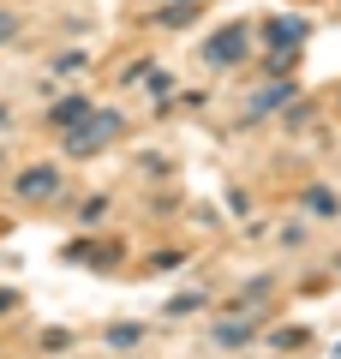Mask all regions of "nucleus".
I'll use <instances>...</instances> for the list:
<instances>
[{
    "mask_svg": "<svg viewBox=\"0 0 341 359\" xmlns=\"http://www.w3.org/2000/svg\"><path fill=\"white\" fill-rule=\"evenodd\" d=\"M84 114H90V96H66V102L48 108V126L54 132H72V126H84Z\"/></svg>",
    "mask_w": 341,
    "mask_h": 359,
    "instance_id": "423d86ee",
    "label": "nucleus"
},
{
    "mask_svg": "<svg viewBox=\"0 0 341 359\" xmlns=\"http://www.w3.org/2000/svg\"><path fill=\"white\" fill-rule=\"evenodd\" d=\"M78 216H84V222H90V228H96V222H102V216H108V198H84V210H78Z\"/></svg>",
    "mask_w": 341,
    "mask_h": 359,
    "instance_id": "9b49d317",
    "label": "nucleus"
},
{
    "mask_svg": "<svg viewBox=\"0 0 341 359\" xmlns=\"http://www.w3.org/2000/svg\"><path fill=\"white\" fill-rule=\"evenodd\" d=\"M198 306H203L198 287H192V294H174V299H168V318H180V311H198Z\"/></svg>",
    "mask_w": 341,
    "mask_h": 359,
    "instance_id": "9d476101",
    "label": "nucleus"
},
{
    "mask_svg": "<svg viewBox=\"0 0 341 359\" xmlns=\"http://www.w3.org/2000/svg\"><path fill=\"white\" fill-rule=\"evenodd\" d=\"M180 264H186L180 252H156V257H150V269H180Z\"/></svg>",
    "mask_w": 341,
    "mask_h": 359,
    "instance_id": "f8f14e48",
    "label": "nucleus"
},
{
    "mask_svg": "<svg viewBox=\"0 0 341 359\" xmlns=\"http://www.w3.org/2000/svg\"><path fill=\"white\" fill-rule=\"evenodd\" d=\"M300 96V84H281V78H269L264 90L252 96V108H246V120H258V114H269V108H281V102H293Z\"/></svg>",
    "mask_w": 341,
    "mask_h": 359,
    "instance_id": "39448f33",
    "label": "nucleus"
},
{
    "mask_svg": "<svg viewBox=\"0 0 341 359\" xmlns=\"http://www.w3.org/2000/svg\"><path fill=\"white\" fill-rule=\"evenodd\" d=\"M120 126H126V120L114 114V108H102V114L90 108V114H84V126H72V132H66V156H90V150H102V144H108Z\"/></svg>",
    "mask_w": 341,
    "mask_h": 359,
    "instance_id": "f257e3e1",
    "label": "nucleus"
},
{
    "mask_svg": "<svg viewBox=\"0 0 341 359\" xmlns=\"http://www.w3.org/2000/svg\"><path fill=\"white\" fill-rule=\"evenodd\" d=\"M60 168H25V174L13 180V192L25 198V204H42V198H60Z\"/></svg>",
    "mask_w": 341,
    "mask_h": 359,
    "instance_id": "7ed1b4c3",
    "label": "nucleus"
},
{
    "mask_svg": "<svg viewBox=\"0 0 341 359\" xmlns=\"http://www.w3.org/2000/svg\"><path fill=\"white\" fill-rule=\"evenodd\" d=\"M13 36H18V18H13V13H0V42H13Z\"/></svg>",
    "mask_w": 341,
    "mask_h": 359,
    "instance_id": "ddd939ff",
    "label": "nucleus"
},
{
    "mask_svg": "<svg viewBox=\"0 0 341 359\" xmlns=\"http://www.w3.org/2000/svg\"><path fill=\"white\" fill-rule=\"evenodd\" d=\"M215 341H222V347H246V341H252V323H246V318L215 323Z\"/></svg>",
    "mask_w": 341,
    "mask_h": 359,
    "instance_id": "0eeeda50",
    "label": "nucleus"
},
{
    "mask_svg": "<svg viewBox=\"0 0 341 359\" xmlns=\"http://www.w3.org/2000/svg\"><path fill=\"white\" fill-rule=\"evenodd\" d=\"M18 306V294H0V311H13Z\"/></svg>",
    "mask_w": 341,
    "mask_h": 359,
    "instance_id": "4468645a",
    "label": "nucleus"
},
{
    "mask_svg": "<svg viewBox=\"0 0 341 359\" xmlns=\"http://www.w3.org/2000/svg\"><path fill=\"white\" fill-rule=\"evenodd\" d=\"M252 54V25H222L210 42H203V60L210 66H240Z\"/></svg>",
    "mask_w": 341,
    "mask_h": 359,
    "instance_id": "f03ea898",
    "label": "nucleus"
},
{
    "mask_svg": "<svg viewBox=\"0 0 341 359\" xmlns=\"http://www.w3.org/2000/svg\"><path fill=\"white\" fill-rule=\"evenodd\" d=\"M305 204H312L317 216H335V210H341V198L329 192V186H312V192H305Z\"/></svg>",
    "mask_w": 341,
    "mask_h": 359,
    "instance_id": "1a4fd4ad",
    "label": "nucleus"
},
{
    "mask_svg": "<svg viewBox=\"0 0 341 359\" xmlns=\"http://www.w3.org/2000/svg\"><path fill=\"white\" fill-rule=\"evenodd\" d=\"M102 341H108V347H132V341H144V323H114Z\"/></svg>",
    "mask_w": 341,
    "mask_h": 359,
    "instance_id": "6e6552de",
    "label": "nucleus"
},
{
    "mask_svg": "<svg viewBox=\"0 0 341 359\" xmlns=\"http://www.w3.org/2000/svg\"><path fill=\"white\" fill-rule=\"evenodd\" d=\"M264 42L276 54H300V42H305V18H269L264 25Z\"/></svg>",
    "mask_w": 341,
    "mask_h": 359,
    "instance_id": "20e7f679",
    "label": "nucleus"
},
{
    "mask_svg": "<svg viewBox=\"0 0 341 359\" xmlns=\"http://www.w3.org/2000/svg\"><path fill=\"white\" fill-rule=\"evenodd\" d=\"M174 6H192V13H198V0H174Z\"/></svg>",
    "mask_w": 341,
    "mask_h": 359,
    "instance_id": "2eb2a0df",
    "label": "nucleus"
}]
</instances>
